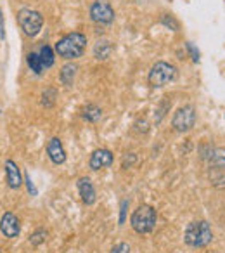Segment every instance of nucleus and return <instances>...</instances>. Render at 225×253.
<instances>
[{
    "mask_svg": "<svg viewBox=\"0 0 225 253\" xmlns=\"http://www.w3.org/2000/svg\"><path fill=\"white\" fill-rule=\"evenodd\" d=\"M87 35H83L81 32H71L66 33L64 37H61L54 45L56 54L64 61H75L78 57L83 56L85 49H87Z\"/></svg>",
    "mask_w": 225,
    "mask_h": 253,
    "instance_id": "1",
    "label": "nucleus"
},
{
    "mask_svg": "<svg viewBox=\"0 0 225 253\" xmlns=\"http://www.w3.org/2000/svg\"><path fill=\"white\" fill-rule=\"evenodd\" d=\"M184 241L190 248H206L213 241V229L210 222L206 220H194L187 224L184 231Z\"/></svg>",
    "mask_w": 225,
    "mask_h": 253,
    "instance_id": "2",
    "label": "nucleus"
},
{
    "mask_svg": "<svg viewBox=\"0 0 225 253\" xmlns=\"http://www.w3.org/2000/svg\"><path fill=\"white\" fill-rule=\"evenodd\" d=\"M158 224V211L151 205H139L130 217V225L137 234H151Z\"/></svg>",
    "mask_w": 225,
    "mask_h": 253,
    "instance_id": "3",
    "label": "nucleus"
},
{
    "mask_svg": "<svg viewBox=\"0 0 225 253\" xmlns=\"http://www.w3.org/2000/svg\"><path fill=\"white\" fill-rule=\"evenodd\" d=\"M208 182L215 189H225V148H215L208 158Z\"/></svg>",
    "mask_w": 225,
    "mask_h": 253,
    "instance_id": "4",
    "label": "nucleus"
},
{
    "mask_svg": "<svg viewBox=\"0 0 225 253\" xmlns=\"http://www.w3.org/2000/svg\"><path fill=\"white\" fill-rule=\"evenodd\" d=\"M179 77V70L173 64L166 63V61H158L151 66L148 75V82L152 88H161L165 85L172 84Z\"/></svg>",
    "mask_w": 225,
    "mask_h": 253,
    "instance_id": "5",
    "label": "nucleus"
},
{
    "mask_svg": "<svg viewBox=\"0 0 225 253\" xmlns=\"http://www.w3.org/2000/svg\"><path fill=\"white\" fill-rule=\"evenodd\" d=\"M197 113L192 104H184L173 113L172 116V128L179 134H186V132L192 130L196 125Z\"/></svg>",
    "mask_w": 225,
    "mask_h": 253,
    "instance_id": "6",
    "label": "nucleus"
},
{
    "mask_svg": "<svg viewBox=\"0 0 225 253\" xmlns=\"http://www.w3.org/2000/svg\"><path fill=\"white\" fill-rule=\"evenodd\" d=\"M18 25L28 37H37L43 28V16L35 9L25 7L18 12Z\"/></svg>",
    "mask_w": 225,
    "mask_h": 253,
    "instance_id": "7",
    "label": "nucleus"
},
{
    "mask_svg": "<svg viewBox=\"0 0 225 253\" xmlns=\"http://www.w3.org/2000/svg\"><path fill=\"white\" fill-rule=\"evenodd\" d=\"M116 14L109 0H94L90 5V19L95 25L108 26L114 21Z\"/></svg>",
    "mask_w": 225,
    "mask_h": 253,
    "instance_id": "8",
    "label": "nucleus"
},
{
    "mask_svg": "<svg viewBox=\"0 0 225 253\" xmlns=\"http://www.w3.org/2000/svg\"><path fill=\"white\" fill-rule=\"evenodd\" d=\"M0 232L7 239H16L21 234V222L12 211H5L0 217Z\"/></svg>",
    "mask_w": 225,
    "mask_h": 253,
    "instance_id": "9",
    "label": "nucleus"
},
{
    "mask_svg": "<svg viewBox=\"0 0 225 253\" xmlns=\"http://www.w3.org/2000/svg\"><path fill=\"white\" fill-rule=\"evenodd\" d=\"M112 162H114V155L111 153V149L99 148V149H95V151H92L90 158H88V167H90V170L97 172V170L111 167Z\"/></svg>",
    "mask_w": 225,
    "mask_h": 253,
    "instance_id": "10",
    "label": "nucleus"
},
{
    "mask_svg": "<svg viewBox=\"0 0 225 253\" xmlns=\"http://www.w3.org/2000/svg\"><path fill=\"white\" fill-rule=\"evenodd\" d=\"M47 156L54 165H64L66 163V149L63 146V141L59 137H52L47 142Z\"/></svg>",
    "mask_w": 225,
    "mask_h": 253,
    "instance_id": "11",
    "label": "nucleus"
},
{
    "mask_svg": "<svg viewBox=\"0 0 225 253\" xmlns=\"http://www.w3.org/2000/svg\"><path fill=\"white\" fill-rule=\"evenodd\" d=\"M5 169V180H7L9 189L18 191L23 186V175H21V169L18 167V163L14 160H5L4 163Z\"/></svg>",
    "mask_w": 225,
    "mask_h": 253,
    "instance_id": "12",
    "label": "nucleus"
},
{
    "mask_svg": "<svg viewBox=\"0 0 225 253\" xmlns=\"http://www.w3.org/2000/svg\"><path fill=\"white\" fill-rule=\"evenodd\" d=\"M76 187H78V193H80V198L83 201V205L87 207H92L95 205L97 201V193H95V187L92 184V180L88 177H80L76 180Z\"/></svg>",
    "mask_w": 225,
    "mask_h": 253,
    "instance_id": "13",
    "label": "nucleus"
},
{
    "mask_svg": "<svg viewBox=\"0 0 225 253\" xmlns=\"http://www.w3.org/2000/svg\"><path fill=\"white\" fill-rule=\"evenodd\" d=\"M76 75H78V64H75V63L64 64L59 71L61 84L66 85V87H71V85L75 84V80H76Z\"/></svg>",
    "mask_w": 225,
    "mask_h": 253,
    "instance_id": "14",
    "label": "nucleus"
},
{
    "mask_svg": "<svg viewBox=\"0 0 225 253\" xmlns=\"http://www.w3.org/2000/svg\"><path fill=\"white\" fill-rule=\"evenodd\" d=\"M80 115L85 122L97 123V122H101V118H102V109L99 108L97 104H92L90 102V104H85L83 108L80 109Z\"/></svg>",
    "mask_w": 225,
    "mask_h": 253,
    "instance_id": "15",
    "label": "nucleus"
},
{
    "mask_svg": "<svg viewBox=\"0 0 225 253\" xmlns=\"http://www.w3.org/2000/svg\"><path fill=\"white\" fill-rule=\"evenodd\" d=\"M112 50H114L112 42H109V40H99V42L94 45V57L99 61H106L111 57Z\"/></svg>",
    "mask_w": 225,
    "mask_h": 253,
    "instance_id": "16",
    "label": "nucleus"
},
{
    "mask_svg": "<svg viewBox=\"0 0 225 253\" xmlns=\"http://www.w3.org/2000/svg\"><path fill=\"white\" fill-rule=\"evenodd\" d=\"M38 56H40V59H42V63L45 68L54 66V63H56V50H54L50 45H47V43L40 47Z\"/></svg>",
    "mask_w": 225,
    "mask_h": 253,
    "instance_id": "17",
    "label": "nucleus"
},
{
    "mask_svg": "<svg viewBox=\"0 0 225 253\" xmlns=\"http://www.w3.org/2000/svg\"><path fill=\"white\" fill-rule=\"evenodd\" d=\"M26 63H28V68L35 75H42L43 70H45V66H43V63H42V59H40L38 52H30L28 56H26Z\"/></svg>",
    "mask_w": 225,
    "mask_h": 253,
    "instance_id": "18",
    "label": "nucleus"
},
{
    "mask_svg": "<svg viewBox=\"0 0 225 253\" xmlns=\"http://www.w3.org/2000/svg\"><path fill=\"white\" fill-rule=\"evenodd\" d=\"M40 99H42V101H40V102H42L43 108H47V109L52 108V106L56 104L57 90H56V88H54V87H47L45 90L42 92V97H40Z\"/></svg>",
    "mask_w": 225,
    "mask_h": 253,
    "instance_id": "19",
    "label": "nucleus"
},
{
    "mask_svg": "<svg viewBox=\"0 0 225 253\" xmlns=\"http://www.w3.org/2000/svg\"><path fill=\"white\" fill-rule=\"evenodd\" d=\"M159 23H161V25H165L166 28L173 30V32H179V30H180V23L177 21L172 14H163L161 18H159Z\"/></svg>",
    "mask_w": 225,
    "mask_h": 253,
    "instance_id": "20",
    "label": "nucleus"
},
{
    "mask_svg": "<svg viewBox=\"0 0 225 253\" xmlns=\"http://www.w3.org/2000/svg\"><path fill=\"white\" fill-rule=\"evenodd\" d=\"M45 238H47V231L43 227H38L32 236H30V243H32L33 246H38L45 241Z\"/></svg>",
    "mask_w": 225,
    "mask_h": 253,
    "instance_id": "21",
    "label": "nucleus"
},
{
    "mask_svg": "<svg viewBox=\"0 0 225 253\" xmlns=\"http://www.w3.org/2000/svg\"><path fill=\"white\" fill-rule=\"evenodd\" d=\"M170 106H172V102H168V101H166V97H165V101H163L161 104L158 106V109H156V116H154L156 123H159L163 118H165V115H166V111L170 109Z\"/></svg>",
    "mask_w": 225,
    "mask_h": 253,
    "instance_id": "22",
    "label": "nucleus"
},
{
    "mask_svg": "<svg viewBox=\"0 0 225 253\" xmlns=\"http://www.w3.org/2000/svg\"><path fill=\"white\" fill-rule=\"evenodd\" d=\"M135 163H137V155H135V153H127V155H123V158H121V169L128 170V169H132Z\"/></svg>",
    "mask_w": 225,
    "mask_h": 253,
    "instance_id": "23",
    "label": "nucleus"
},
{
    "mask_svg": "<svg viewBox=\"0 0 225 253\" xmlns=\"http://www.w3.org/2000/svg\"><path fill=\"white\" fill-rule=\"evenodd\" d=\"M109 253H130V245L121 241V243H118V245L112 246V250Z\"/></svg>",
    "mask_w": 225,
    "mask_h": 253,
    "instance_id": "24",
    "label": "nucleus"
},
{
    "mask_svg": "<svg viewBox=\"0 0 225 253\" xmlns=\"http://www.w3.org/2000/svg\"><path fill=\"white\" fill-rule=\"evenodd\" d=\"M128 205H130V201H128V200H123V201H121V207H120V225H123V224H125V218H127Z\"/></svg>",
    "mask_w": 225,
    "mask_h": 253,
    "instance_id": "25",
    "label": "nucleus"
},
{
    "mask_svg": "<svg viewBox=\"0 0 225 253\" xmlns=\"http://www.w3.org/2000/svg\"><path fill=\"white\" fill-rule=\"evenodd\" d=\"M186 49L189 50V54H190V57H192L194 63H197V61H199V50H197L196 47H194L190 42H187V43H186Z\"/></svg>",
    "mask_w": 225,
    "mask_h": 253,
    "instance_id": "26",
    "label": "nucleus"
},
{
    "mask_svg": "<svg viewBox=\"0 0 225 253\" xmlns=\"http://www.w3.org/2000/svg\"><path fill=\"white\" fill-rule=\"evenodd\" d=\"M25 182L28 184V191H30V194H32V196H37V189H35V186H33L32 179H30V173H25Z\"/></svg>",
    "mask_w": 225,
    "mask_h": 253,
    "instance_id": "27",
    "label": "nucleus"
},
{
    "mask_svg": "<svg viewBox=\"0 0 225 253\" xmlns=\"http://www.w3.org/2000/svg\"><path fill=\"white\" fill-rule=\"evenodd\" d=\"M0 39H5V30H4V12L0 9Z\"/></svg>",
    "mask_w": 225,
    "mask_h": 253,
    "instance_id": "28",
    "label": "nucleus"
},
{
    "mask_svg": "<svg viewBox=\"0 0 225 253\" xmlns=\"http://www.w3.org/2000/svg\"><path fill=\"white\" fill-rule=\"evenodd\" d=\"M0 113H2V109H0Z\"/></svg>",
    "mask_w": 225,
    "mask_h": 253,
    "instance_id": "29",
    "label": "nucleus"
}]
</instances>
